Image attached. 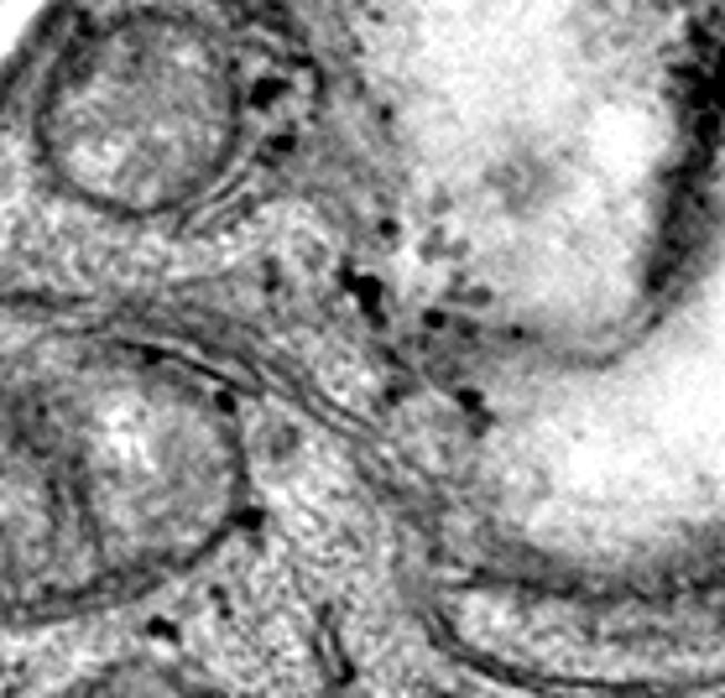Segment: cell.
<instances>
[{
	"instance_id": "cell-1",
	"label": "cell",
	"mask_w": 725,
	"mask_h": 698,
	"mask_svg": "<svg viewBox=\"0 0 725 698\" xmlns=\"http://www.w3.org/2000/svg\"><path fill=\"white\" fill-rule=\"evenodd\" d=\"M313 73L361 282L444 360L637 324L694 209L684 0H261Z\"/></svg>"
},
{
	"instance_id": "cell-3",
	"label": "cell",
	"mask_w": 725,
	"mask_h": 698,
	"mask_svg": "<svg viewBox=\"0 0 725 698\" xmlns=\"http://www.w3.org/2000/svg\"><path fill=\"white\" fill-rule=\"evenodd\" d=\"M417 469L433 512L548 589L657 579L725 522V168L637 324L580 355L470 360ZM450 532V537H454Z\"/></svg>"
},
{
	"instance_id": "cell-4",
	"label": "cell",
	"mask_w": 725,
	"mask_h": 698,
	"mask_svg": "<svg viewBox=\"0 0 725 698\" xmlns=\"http://www.w3.org/2000/svg\"><path fill=\"white\" fill-rule=\"evenodd\" d=\"M63 6L69 0H0V94L48 37L52 21L63 17Z\"/></svg>"
},
{
	"instance_id": "cell-2",
	"label": "cell",
	"mask_w": 725,
	"mask_h": 698,
	"mask_svg": "<svg viewBox=\"0 0 725 698\" xmlns=\"http://www.w3.org/2000/svg\"><path fill=\"white\" fill-rule=\"evenodd\" d=\"M324 104L261 0H69L0 94V297L183 313L365 381Z\"/></svg>"
}]
</instances>
